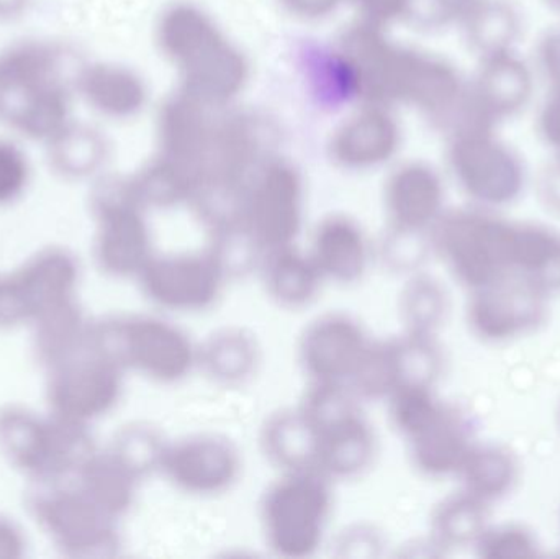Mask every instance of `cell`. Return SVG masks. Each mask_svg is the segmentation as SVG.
<instances>
[{"label": "cell", "mask_w": 560, "mask_h": 559, "mask_svg": "<svg viewBox=\"0 0 560 559\" xmlns=\"http://www.w3.org/2000/svg\"><path fill=\"white\" fill-rule=\"evenodd\" d=\"M352 3L361 15V23L384 28L388 23L405 19L410 0H346Z\"/></svg>", "instance_id": "ab89813d"}, {"label": "cell", "mask_w": 560, "mask_h": 559, "mask_svg": "<svg viewBox=\"0 0 560 559\" xmlns=\"http://www.w3.org/2000/svg\"><path fill=\"white\" fill-rule=\"evenodd\" d=\"M79 488L110 517L127 514L137 498L141 479L110 450L95 453L78 475Z\"/></svg>", "instance_id": "f546056e"}, {"label": "cell", "mask_w": 560, "mask_h": 559, "mask_svg": "<svg viewBox=\"0 0 560 559\" xmlns=\"http://www.w3.org/2000/svg\"><path fill=\"white\" fill-rule=\"evenodd\" d=\"M451 298L436 276L424 271L410 275L398 298L404 331L423 337H438L450 317Z\"/></svg>", "instance_id": "1f68e13d"}, {"label": "cell", "mask_w": 560, "mask_h": 559, "mask_svg": "<svg viewBox=\"0 0 560 559\" xmlns=\"http://www.w3.org/2000/svg\"><path fill=\"white\" fill-rule=\"evenodd\" d=\"M346 0H280L283 9L303 20H319L336 12Z\"/></svg>", "instance_id": "7bdbcfd3"}, {"label": "cell", "mask_w": 560, "mask_h": 559, "mask_svg": "<svg viewBox=\"0 0 560 559\" xmlns=\"http://www.w3.org/2000/svg\"><path fill=\"white\" fill-rule=\"evenodd\" d=\"M147 207L128 179H105L92 194L95 220L94 255L98 268L114 278H138L153 258Z\"/></svg>", "instance_id": "ba28073f"}, {"label": "cell", "mask_w": 560, "mask_h": 559, "mask_svg": "<svg viewBox=\"0 0 560 559\" xmlns=\"http://www.w3.org/2000/svg\"><path fill=\"white\" fill-rule=\"evenodd\" d=\"M0 449L13 465L43 481L78 476L97 453L88 426L55 414L42 419L16 407L0 412Z\"/></svg>", "instance_id": "52a82bcc"}, {"label": "cell", "mask_w": 560, "mask_h": 559, "mask_svg": "<svg viewBox=\"0 0 560 559\" xmlns=\"http://www.w3.org/2000/svg\"><path fill=\"white\" fill-rule=\"evenodd\" d=\"M72 79L28 82L0 91V124L20 140L48 143L66 125L71 124Z\"/></svg>", "instance_id": "e0dca14e"}, {"label": "cell", "mask_w": 560, "mask_h": 559, "mask_svg": "<svg viewBox=\"0 0 560 559\" xmlns=\"http://www.w3.org/2000/svg\"><path fill=\"white\" fill-rule=\"evenodd\" d=\"M536 130L546 147L560 158V95L548 94L536 118Z\"/></svg>", "instance_id": "60d3db41"}, {"label": "cell", "mask_w": 560, "mask_h": 559, "mask_svg": "<svg viewBox=\"0 0 560 559\" xmlns=\"http://www.w3.org/2000/svg\"><path fill=\"white\" fill-rule=\"evenodd\" d=\"M137 281L144 298L166 314H202L219 304L230 276L212 249L154 253Z\"/></svg>", "instance_id": "9c48e42d"}, {"label": "cell", "mask_w": 560, "mask_h": 559, "mask_svg": "<svg viewBox=\"0 0 560 559\" xmlns=\"http://www.w3.org/2000/svg\"><path fill=\"white\" fill-rule=\"evenodd\" d=\"M23 547L25 544L19 528L5 519H0V559L22 557Z\"/></svg>", "instance_id": "ee69618b"}, {"label": "cell", "mask_w": 560, "mask_h": 559, "mask_svg": "<svg viewBox=\"0 0 560 559\" xmlns=\"http://www.w3.org/2000/svg\"><path fill=\"white\" fill-rule=\"evenodd\" d=\"M493 125L466 120L450 130L447 166L470 206L499 210L522 199L528 170L522 154Z\"/></svg>", "instance_id": "8992f818"}, {"label": "cell", "mask_w": 560, "mask_h": 559, "mask_svg": "<svg viewBox=\"0 0 560 559\" xmlns=\"http://www.w3.org/2000/svg\"><path fill=\"white\" fill-rule=\"evenodd\" d=\"M463 26L470 48L482 59L516 49L523 25L509 0H480Z\"/></svg>", "instance_id": "d6a6232c"}, {"label": "cell", "mask_w": 560, "mask_h": 559, "mask_svg": "<svg viewBox=\"0 0 560 559\" xmlns=\"http://www.w3.org/2000/svg\"><path fill=\"white\" fill-rule=\"evenodd\" d=\"M258 271L266 294L287 311L308 307L326 284L312 256L299 243L262 253Z\"/></svg>", "instance_id": "cb8c5ba5"}, {"label": "cell", "mask_w": 560, "mask_h": 559, "mask_svg": "<svg viewBox=\"0 0 560 559\" xmlns=\"http://www.w3.org/2000/svg\"><path fill=\"white\" fill-rule=\"evenodd\" d=\"M305 219L302 174L287 161L269 158L249 183L242 226L262 253L299 242Z\"/></svg>", "instance_id": "30bf717a"}, {"label": "cell", "mask_w": 560, "mask_h": 559, "mask_svg": "<svg viewBox=\"0 0 560 559\" xmlns=\"http://www.w3.org/2000/svg\"><path fill=\"white\" fill-rule=\"evenodd\" d=\"M430 253V236L388 230V235L385 236L381 252H377V255L394 271H405L408 275H413V272L420 271L421 263Z\"/></svg>", "instance_id": "74e56055"}, {"label": "cell", "mask_w": 560, "mask_h": 559, "mask_svg": "<svg viewBox=\"0 0 560 559\" xmlns=\"http://www.w3.org/2000/svg\"><path fill=\"white\" fill-rule=\"evenodd\" d=\"M549 298L518 276H509L469 292L466 322L486 345H506L529 337L545 325Z\"/></svg>", "instance_id": "7c38bea8"}, {"label": "cell", "mask_w": 560, "mask_h": 559, "mask_svg": "<svg viewBox=\"0 0 560 559\" xmlns=\"http://www.w3.org/2000/svg\"><path fill=\"white\" fill-rule=\"evenodd\" d=\"M32 179V163L20 138L0 135V206L23 196Z\"/></svg>", "instance_id": "d590c367"}, {"label": "cell", "mask_w": 560, "mask_h": 559, "mask_svg": "<svg viewBox=\"0 0 560 559\" xmlns=\"http://www.w3.org/2000/svg\"><path fill=\"white\" fill-rule=\"evenodd\" d=\"M480 0H410L405 20L420 30L463 25Z\"/></svg>", "instance_id": "8d00e7d4"}, {"label": "cell", "mask_w": 560, "mask_h": 559, "mask_svg": "<svg viewBox=\"0 0 560 559\" xmlns=\"http://www.w3.org/2000/svg\"><path fill=\"white\" fill-rule=\"evenodd\" d=\"M306 252L325 282L338 286L361 282L377 255L364 226L346 213L323 217L312 230Z\"/></svg>", "instance_id": "ffe728a7"}, {"label": "cell", "mask_w": 560, "mask_h": 559, "mask_svg": "<svg viewBox=\"0 0 560 559\" xmlns=\"http://www.w3.org/2000/svg\"><path fill=\"white\" fill-rule=\"evenodd\" d=\"M89 341L121 370L174 386L199 370V343L164 315H121L91 325Z\"/></svg>", "instance_id": "7a4b0ae2"}, {"label": "cell", "mask_w": 560, "mask_h": 559, "mask_svg": "<svg viewBox=\"0 0 560 559\" xmlns=\"http://www.w3.org/2000/svg\"><path fill=\"white\" fill-rule=\"evenodd\" d=\"M259 440L266 459L279 473L318 469V440L312 423L299 407L269 416Z\"/></svg>", "instance_id": "4316f807"}, {"label": "cell", "mask_w": 560, "mask_h": 559, "mask_svg": "<svg viewBox=\"0 0 560 559\" xmlns=\"http://www.w3.org/2000/svg\"><path fill=\"white\" fill-rule=\"evenodd\" d=\"M558 427L560 430V403H559V407H558Z\"/></svg>", "instance_id": "7dc6e473"}, {"label": "cell", "mask_w": 560, "mask_h": 559, "mask_svg": "<svg viewBox=\"0 0 560 559\" xmlns=\"http://www.w3.org/2000/svg\"><path fill=\"white\" fill-rule=\"evenodd\" d=\"M332 481L318 469L279 473L259 501L266 547L283 559L315 557L332 515Z\"/></svg>", "instance_id": "3957f363"}, {"label": "cell", "mask_w": 560, "mask_h": 559, "mask_svg": "<svg viewBox=\"0 0 560 559\" xmlns=\"http://www.w3.org/2000/svg\"><path fill=\"white\" fill-rule=\"evenodd\" d=\"M374 338L348 312H325L308 322L296 358L308 383L351 384Z\"/></svg>", "instance_id": "9a60e30c"}, {"label": "cell", "mask_w": 560, "mask_h": 559, "mask_svg": "<svg viewBox=\"0 0 560 559\" xmlns=\"http://www.w3.org/2000/svg\"><path fill=\"white\" fill-rule=\"evenodd\" d=\"M261 360V345L248 328H220L199 343V370L220 386L248 383Z\"/></svg>", "instance_id": "d4e9b609"}, {"label": "cell", "mask_w": 560, "mask_h": 559, "mask_svg": "<svg viewBox=\"0 0 560 559\" xmlns=\"http://www.w3.org/2000/svg\"><path fill=\"white\" fill-rule=\"evenodd\" d=\"M33 511L43 531L71 557H110L117 551V519L81 488L45 492L33 502Z\"/></svg>", "instance_id": "2e32d148"}, {"label": "cell", "mask_w": 560, "mask_h": 559, "mask_svg": "<svg viewBox=\"0 0 560 559\" xmlns=\"http://www.w3.org/2000/svg\"><path fill=\"white\" fill-rule=\"evenodd\" d=\"M160 475L176 491L190 498H220L242 479V452L229 436L220 433H194L170 440Z\"/></svg>", "instance_id": "4fadbf2b"}, {"label": "cell", "mask_w": 560, "mask_h": 559, "mask_svg": "<svg viewBox=\"0 0 560 559\" xmlns=\"http://www.w3.org/2000/svg\"><path fill=\"white\" fill-rule=\"evenodd\" d=\"M512 276L548 295L560 292V233L533 222H513Z\"/></svg>", "instance_id": "484cf974"}, {"label": "cell", "mask_w": 560, "mask_h": 559, "mask_svg": "<svg viewBox=\"0 0 560 559\" xmlns=\"http://www.w3.org/2000/svg\"><path fill=\"white\" fill-rule=\"evenodd\" d=\"M536 71L548 85V94L560 95V28L549 30L539 39Z\"/></svg>", "instance_id": "f35d334b"}, {"label": "cell", "mask_w": 560, "mask_h": 559, "mask_svg": "<svg viewBox=\"0 0 560 559\" xmlns=\"http://www.w3.org/2000/svg\"><path fill=\"white\" fill-rule=\"evenodd\" d=\"M513 220L467 206L446 210L430 232L431 253L467 291L512 276Z\"/></svg>", "instance_id": "277c9868"}, {"label": "cell", "mask_w": 560, "mask_h": 559, "mask_svg": "<svg viewBox=\"0 0 560 559\" xmlns=\"http://www.w3.org/2000/svg\"><path fill=\"white\" fill-rule=\"evenodd\" d=\"M490 525V505L460 489L434 509L431 541L443 550L474 548Z\"/></svg>", "instance_id": "f1b7e54d"}, {"label": "cell", "mask_w": 560, "mask_h": 559, "mask_svg": "<svg viewBox=\"0 0 560 559\" xmlns=\"http://www.w3.org/2000/svg\"><path fill=\"white\" fill-rule=\"evenodd\" d=\"M457 479L464 491L492 505L506 498L518 485L520 462L506 446L476 443Z\"/></svg>", "instance_id": "83f0119b"}, {"label": "cell", "mask_w": 560, "mask_h": 559, "mask_svg": "<svg viewBox=\"0 0 560 559\" xmlns=\"http://www.w3.org/2000/svg\"><path fill=\"white\" fill-rule=\"evenodd\" d=\"M49 167L65 179L94 176L107 160L108 144L101 131L72 120L45 143Z\"/></svg>", "instance_id": "4dcf8cb0"}, {"label": "cell", "mask_w": 560, "mask_h": 559, "mask_svg": "<svg viewBox=\"0 0 560 559\" xmlns=\"http://www.w3.org/2000/svg\"><path fill=\"white\" fill-rule=\"evenodd\" d=\"M79 268L65 249L49 248L30 259L9 278L0 279V324L38 322L69 304Z\"/></svg>", "instance_id": "5bb4252c"}, {"label": "cell", "mask_w": 560, "mask_h": 559, "mask_svg": "<svg viewBox=\"0 0 560 559\" xmlns=\"http://www.w3.org/2000/svg\"><path fill=\"white\" fill-rule=\"evenodd\" d=\"M156 43L179 72L183 92L209 107L229 104L248 82V59L212 16L192 3H174L161 13Z\"/></svg>", "instance_id": "6da1fadb"}, {"label": "cell", "mask_w": 560, "mask_h": 559, "mask_svg": "<svg viewBox=\"0 0 560 559\" xmlns=\"http://www.w3.org/2000/svg\"><path fill=\"white\" fill-rule=\"evenodd\" d=\"M74 85L75 95L91 110L110 120L137 117L148 104L144 79L118 62L95 61L79 66Z\"/></svg>", "instance_id": "603a6c76"}, {"label": "cell", "mask_w": 560, "mask_h": 559, "mask_svg": "<svg viewBox=\"0 0 560 559\" xmlns=\"http://www.w3.org/2000/svg\"><path fill=\"white\" fill-rule=\"evenodd\" d=\"M536 196L541 206L552 216L560 217V158L542 167L536 180Z\"/></svg>", "instance_id": "b9f144b4"}, {"label": "cell", "mask_w": 560, "mask_h": 559, "mask_svg": "<svg viewBox=\"0 0 560 559\" xmlns=\"http://www.w3.org/2000/svg\"><path fill=\"white\" fill-rule=\"evenodd\" d=\"M398 144L400 128L387 107L364 105L336 128L329 154L345 170L368 171L394 158Z\"/></svg>", "instance_id": "44dd1931"}, {"label": "cell", "mask_w": 560, "mask_h": 559, "mask_svg": "<svg viewBox=\"0 0 560 559\" xmlns=\"http://www.w3.org/2000/svg\"><path fill=\"white\" fill-rule=\"evenodd\" d=\"M535 85V69L516 49L487 56L469 84L470 108L480 120L497 127L528 107Z\"/></svg>", "instance_id": "d6986e66"}, {"label": "cell", "mask_w": 560, "mask_h": 559, "mask_svg": "<svg viewBox=\"0 0 560 559\" xmlns=\"http://www.w3.org/2000/svg\"><path fill=\"white\" fill-rule=\"evenodd\" d=\"M28 0H0V20L13 19L25 10Z\"/></svg>", "instance_id": "f6af8a7d"}, {"label": "cell", "mask_w": 560, "mask_h": 559, "mask_svg": "<svg viewBox=\"0 0 560 559\" xmlns=\"http://www.w3.org/2000/svg\"><path fill=\"white\" fill-rule=\"evenodd\" d=\"M167 443L170 440L150 423H133L115 436L108 450L143 481L147 476L160 473Z\"/></svg>", "instance_id": "836d02e7"}, {"label": "cell", "mask_w": 560, "mask_h": 559, "mask_svg": "<svg viewBox=\"0 0 560 559\" xmlns=\"http://www.w3.org/2000/svg\"><path fill=\"white\" fill-rule=\"evenodd\" d=\"M125 371L91 345L51 366L48 403L61 419L88 426L107 416L124 393Z\"/></svg>", "instance_id": "8fae6325"}, {"label": "cell", "mask_w": 560, "mask_h": 559, "mask_svg": "<svg viewBox=\"0 0 560 559\" xmlns=\"http://www.w3.org/2000/svg\"><path fill=\"white\" fill-rule=\"evenodd\" d=\"M551 9L558 10L560 12V0H545Z\"/></svg>", "instance_id": "bcb514c9"}, {"label": "cell", "mask_w": 560, "mask_h": 559, "mask_svg": "<svg viewBox=\"0 0 560 559\" xmlns=\"http://www.w3.org/2000/svg\"><path fill=\"white\" fill-rule=\"evenodd\" d=\"M384 209L392 232L430 235L446 212V187L431 164L410 161L388 176Z\"/></svg>", "instance_id": "ac0fdd59"}, {"label": "cell", "mask_w": 560, "mask_h": 559, "mask_svg": "<svg viewBox=\"0 0 560 559\" xmlns=\"http://www.w3.org/2000/svg\"><path fill=\"white\" fill-rule=\"evenodd\" d=\"M299 409L318 440V471L335 482L361 478L372 468L377 458V435L351 387L310 383Z\"/></svg>", "instance_id": "5b68a950"}, {"label": "cell", "mask_w": 560, "mask_h": 559, "mask_svg": "<svg viewBox=\"0 0 560 559\" xmlns=\"http://www.w3.org/2000/svg\"><path fill=\"white\" fill-rule=\"evenodd\" d=\"M405 442L413 468L430 479L457 478L476 445L466 417L447 403L433 420Z\"/></svg>", "instance_id": "7402d4cb"}, {"label": "cell", "mask_w": 560, "mask_h": 559, "mask_svg": "<svg viewBox=\"0 0 560 559\" xmlns=\"http://www.w3.org/2000/svg\"><path fill=\"white\" fill-rule=\"evenodd\" d=\"M476 554L483 559H535L539 557V541L525 525H490L477 541Z\"/></svg>", "instance_id": "e575fe53"}]
</instances>
